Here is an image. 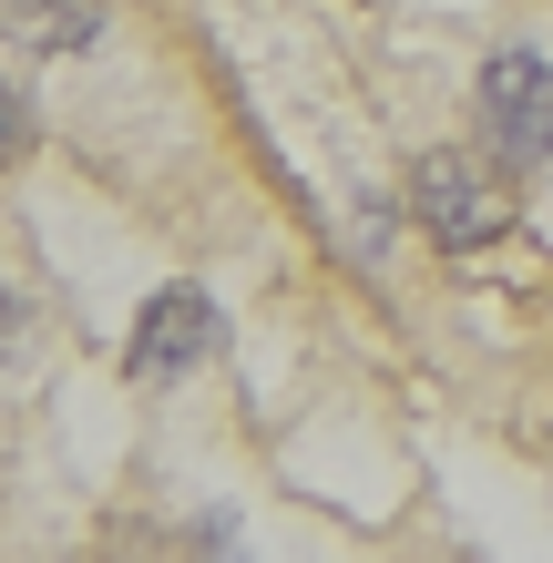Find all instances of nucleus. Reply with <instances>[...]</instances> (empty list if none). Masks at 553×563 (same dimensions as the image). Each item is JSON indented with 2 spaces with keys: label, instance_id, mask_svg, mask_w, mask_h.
<instances>
[{
  "label": "nucleus",
  "instance_id": "obj_1",
  "mask_svg": "<svg viewBox=\"0 0 553 563\" xmlns=\"http://www.w3.org/2000/svg\"><path fill=\"white\" fill-rule=\"evenodd\" d=\"M410 225L431 236L441 256H482L512 236V185H502V154H472V144H431L410 164Z\"/></svg>",
  "mask_w": 553,
  "mask_h": 563
},
{
  "label": "nucleus",
  "instance_id": "obj_2",
  "mask_svg": "<svg viewBox=\"0 0 553 563\" xmlns=\"http://www.w3.org/2000/svg\"><path fill=\"white\" fill-rule=\"evenodd\" d=\"M472 123H482V144H493V154L512 164V175L553 164V52H533V42H502V52H482Z\"/></svg>",
  "mask_w": 553,
  "mask_h": 563
},
{
  "label": "nucleus",
  "instance_id": "obj_3",
  "mask_svg": "<svg viewBox=\"0 0 553 563\" xmlns=\"http://www.w3.org/2000/svg\"><path fill=\"white\" fill-rule=\"evenodd\" d=\"M225 349V308L206 287H154L144 297V318H134V339H123V369H134L144 389H175L185 369H206V358Z\"/></svg>",
  "mask_w": 553,
  "mask_h": 563
},
{
  "label": "nucleus",
  "instance_id": "obj_4",
  "mask_svg": "<svg viewBox=\"0 0 553 563\" xmlns=\"http://www.w3.org/2000/svg\"><path fill=\"white\" fill-rule=\"evenodd\" d=\"M113 0H0V31H11L21 62H82L103 42Z\"/></svg>",
  "mask_w": 553,
  "mask_h": 563
},
{
  "label": "nucleus",
  "instance_id": "obj_5",
  "mask_svg": "<svg viewBox=\"0 0 553 563\" xmlns=\"http://www.w3.org/2000/svg\"><path fill=\"white\" fill-rule=\"evenodd\" d=\"M31 358H42V297L0 287V379H31Z\"/></svg>",
  "mask_w": 553,
  "mask_h": 563
},
{
  "label": "nucleus",
  "instance_id": "obj_6",
  "mask_svg": "<svg viewBox=\"0 0 553 563\" xmlns=\"http://www.w3.org/2000/svg\"><path fill=\"white\" fill-rule=\"evenodd\" d=\"M31 144H42V113H31V92L0 73V164H21Z\"/></svg>",
  "mask_w": 553,
  "mask_h": 563
}]
</instances>
